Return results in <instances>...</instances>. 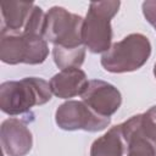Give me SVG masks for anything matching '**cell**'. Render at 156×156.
Masks as SVG:
<instances>
[{"mask_svg": "<svg viewBox=\"0 0 156 156\" xmlns=\"http://www.w3.org/2000/svg\"><path fill=\"white\" fill-rule=\"evenodd\" d=\"M50 84L38 77H27L21 80H7L0 85V108L9 116L28 112L51 100Z\"/></svg>", "mask_w": 156, "mask_h": 156, "instance_id": "6da1fadb", "label": "cell"}, {"mask_svg": "<svg viewBox=\"0 0 156 156\" xmlns=\"http://www.w3.org/2000/svg\"><path fill=\"white\" fill-rule=\"evenodd\" d=\"M119 1H91L83 22V45L93 54H104L111 48V20L118 12Z\"/></svg>", "mask_w": 156, "mask_h": 156, "instance_id": "7a4b0ae2", "label": "cell"}, {"mask_svg": "<svg viewBox=\"0 0 156 156\" xmlns=\"http://www.w3.org/2000/svg\"><path fill=\"white\" fill-rule=\"evenodd\" d=\"M151 55V44L147 37L132 33L111 45L102 54L101 66L111 73L133 72L143 67Z\"/></svg>", "mask_w": 156, "mask_h": 156, "instance_id": "3957f363", "label": "cell"}, {"mask_svg": "<svg viewBox=\"0 0 156 156\" xmlns=\"http://www.w3.org/2000/svg\"><path fill=\"white\" fill-rule=\"evenodd\" d=\"M49 55L48 41L34 34H0V58L7 65H40Z\"/></svg>", "mask_w": 156, "mask_h": 156, "instance_id": "277c9868", "label": "cell"}, {"mask_svg": "<svg viewBox=\"0 0 156 156\" xmlns=\"http://www.w3.org/2000/svg\"><path fill=\"white\" fill-rule=\"evenodd\" d=\"M84 18L65 7L54 6L45 13L43 37L54 46L76 48L83 45L82 29Z\"/></svg>", "mask_w": 156, "mask_h": 156, "instance_id": "5b68a950", "label": "cell"}, {"mask_svg": "<svg viewBox=\"0 0 156 156\" xmlns=\"http://www.w3.org/2000/svg\"><path fill=\"white\" fill-rule=\"evenodd\" d=\"M55 122L63 130L100 132L111 123V117L95 113L83 101L68 100L57 107Z\"/></svg>", "mask_w": 156, "mask_h": 156, "instance_id": "8992f818", "label": "cell"}, {"mask_svg": "<svg viewBox=\"0 0 156 156\" xmlns=\"http://www.w3.org/2000/svg\"><path fill=\"white\" fill-rule=\"evenodd\" d=\"M80 96L84 104L102 117H111L122 104L121 91L115 85L101 79L89 80L88 87Z\"/></svg>", "mask_w": 156, "mask_h": 156, "instance_id": "52a82bcc", "label": "cell"}, {"mask_svg": "<svg viewBox=\"0 0 156 156\" xmlns=\"http://www.w3.org/2000/svg\"><path fill=\"white\" fill-rule=\"evenodd\" d=\"M0 140L7 156H26L33 146V136L27 124L18 118H7L0 127Z\"/></svg>", "mask_w": 156, "mask_h": 156, "instance_id": "ba28073f", "label": "cell"}, {"mask_svg": "<svg viewBox=\"0 0 156 156\" xmlns=\"http://www.w3.org/2000/svg\"><path fill=\"white\" fill-rule=\"evenodd\" d=\"M88 78L80 68L63 69L50 79L49 84L54 95L60 99H69L82 95L88 87Z\"/></svg>", "mask_w": 156, "mask_h": 156, "instance_id": "9c48e42d", "label": "cell"}, {"mask_svg": "<svg viewBox=\"0 0 156 156\" xmlns=\"http://www.w3.org/2000/svg\"><path fill=\"white\" fill-rule=\"evenodd\" d=\"M127 156H156V143L149 139L139 127V116L135 115L121 123Z\"/></svg>", "mask_w": 156, "mask_h": 156, "instance_id": "30bf717a", "label": "cell"}, {"mask_svg": "<svg viewBox=\"0 0 156 156\" xmlns=\"http://www.w3.org/2000/svg\"><path fill=\"white\" fill-rule=\"evenodd\" d=\"M33 2L28 1H7L1 4V33L20 34L24 30V27L34 9Z\"/></svg>", "mask_w": 156, "mask_h": 156, "instance_id": "8fae6325", "label": "cell"}, {"mask_svg": "<svg viewBox=\"0 0 156 156\" xmlns=\"http://www.w3.org/2000/svg\"><path fill=\"white\" fill-rule=\"evenodd\" d=\"M124 149L126 143L121 124H118L94 140L90 147V156H123Z\"/></svg>", "mask_w": 156, "mask_h": 156, "instance_id": "7c38bea8", "label": "cell"}, {"mask_svg": "<svg viewBox=\"0 0 156 156\" xmlns=\"http://www.w3.org/2000/svg\"><path fill=\"white\" fill-rule=\"evenodd\" d=\"M85 50L84 45L76 46V48H66L55 45L52 49V56L55 65L61 69L68 68H79L85 58Z\"/></svg>", "mask_w": 156, "mask_h": 156, "instance_id": "4fadbf2b", "label": "cell"}, {"mask_svg": "<svg viewBox=\"0 0 156 156\" xmlns=\"http://www.w3.org/2000/svg\"><path fill=\"white\" fill-rule=\"evenodd\" d=\"M139 127L141 132L156 143V106L150 107L146 112L139 113Z\"/></svg>", "mask_w": 156, "mask_h": 156, "instance_id": "5bb4252c", "label": "cell"}, {"mask_svg": "<svg viewBox=\"0 0 156 156\" xmlns=\"http://www.w3.org/2000/svg\"><path fill=\"white\" fill-rule=\"evenodd\" d=\"M143 15L146 18V21L156 27V0H147L144 1L143 5Z\"/></svg>", "mask_w": 156, "mask_h": 156, "instance_id": "9a60e30c", "label": "cell"}, {"mask_svg": "<svg viewBox=\"0 0 156 156\" xmlns=\"http://www.w3.org/2000/svg\"><path fill=\"white\" fill-rule=\"evenodd\" d=\"M154 76H155V78H156V63H155V66H154Z\"/></svg>", "mask_w": 156, "mask_h": 156, "instance_id": "2e32d148", "label": "cell"}]
</instances>
